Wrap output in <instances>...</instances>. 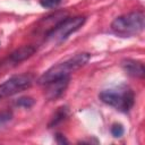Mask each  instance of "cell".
<instances>
[{
	"label": "cell",
	"mask_w": 145,
	"mask_h": 145,
	"mask_svg": "<svg viewBox=\"0 0 145 145\" xmlns=\"http://www.w3.org/2000/svg\"><path fill=\"white\" fill-rule=\"evenodd\" d=\"M12 118V112L9 111V110H6V111H1L0 112V125H3L8 121H10Z\"/></svg>",
	"instance_id": "12"
},
{
	"label": "cell",
	"mask_w": 145,
	"mask_h": 145,
	"mask_svg": "<svg viewBox=\"0 0 145 145\" xmlns=\"http://www.w3.org/2000/svg\"><path fill=\"white\" fill-rule=\"evenodd\" d=\"M145 26L143 11H133L114 18L111 23V31L121 37H130L139 34Z\"/></svg>",
	"instance_id": "2"
},
{
	"label": "cell",
	"mask_w": 145,
	"mask_h": 145,
	"mask_svg": "<svg viewBox=\"0 0 145 145\" xmlns=\"http://www.w3.org/2000/svg\"><path fill=\"white\" fill-rule=\"evenodd\" d=\"M35 104V100L29 96H22L15 101V105L24 109H29Z\"/></svg>",
	"instance_id": "10"
},
{
	"label": "cell",
	"mask_w": 145,
	"mask_h": 145,
	"mask_svg": "<svg viewBox=\"0 0 145 145\" xmlns=\"http://www.w3.org/2000/svg\"><path fill=\"white\" fill-rule=\"evenodd\" d=\"M99 99L121 112H128L135 103L134 92L127 87L122 89H104L99 94Z\"/></svg>",
	"instance_id": "3"
},
{
	"label": "cell",
	"mask_w": 145,
	"mask_h": 145,
	"mask_svg": "<svg viewBox=\"0 0 145 145\" xmlns=\"http://www.w3.org/2000/svg\"><path fill=\"white\" fill-rule=\"evenodd\" d=\"M39 1L43 8H53L61 2V0H39Z\"/></svg>",
	"instance_id": "13"
},
{
	"label": "cell",
	"mask_w": 145,
	"mask_h": 145,
	"mask_svg": "<svg viewBox=\"0 0 145 145\" xmlns=\"http://www.w3.org/2000/svg\"><path fill=\"white\" fill-rule=\"evenodd\" d=\"M56 140H57V143L60 144V145H63V144H68V143H69V142L66 139V137H65L62 134H59V133L56 135Z\"/></svg>",
	"instance_id": "14"
},
{
	"label": "cell",
	"mask_w": 145,
	"mask_h": 145,
	"mask_svg": "<svg viewBox=\"0 0 145 145\" xmlns=\"http://www.w3.org/2000/svg\"><path fill=\"white\" fill-rule=\"evenodd\" d=\"M33 84V77L27 74L16 75L7 79L5 83L0 84V99L12 96L18 94L27 88H29Z\"/></svg>",
	"instance_id": "5"
},
{
	"label": "cell",
	"mask_w": 145,
	"mask_h": 145,
	"mask_svg": "<svg viewBox=\"0 0 145 145\" xmlns=\"http://www.w3.org/2000/svg\"><path fill=\"white\" fill-rule=\"evenodd\" d=\"M35 51H36L35 46L29 45V44L19 46L18 49L12 51L6 59H3L0 62V70H7V69H10V68L19 65L24 60L31 58L35 53Z\"/></svg>",
	"instance_id": "6"
},
{
	"label": "cell",
	"mask_w": 145,
	"mask_h": 145,
	"mask_svg": "<svg viewBox=\"0 0 145 145\" xmlns=\"http://www.w3.org/2000/svg\"><path fill=\"white\" fill-rule=\"evenodd\" d=\"M110 131H111V135L113 137L119 138V137H121L123 135L125 129H123L122 125H120V123H113L112 127H111V129H110Z\"/></svg>",
	"instance_id": "11"
},
{
	"label": "cell",
	"mask_w": 145,
	"mask_h": 145,
	"mask_svg": "<svg viewBox=\"0 0 145 145\" xmlns=\"http://www.w3.org/2000/svg\"><path fill=\"white\" fill-rule=\"evenodd\" d=\"M89 58H91L89 53L82 52V53H78V54L74 56L72 58H70L63 62H60L56 66H52L37 79V84L45 85L52 80L70 76L71 72H74V71L80 69L83 66H85L88 62Z\"/></svg>",
	"instance_id": "1"
},
{
	"label": "cell",
	"mask_w": 145,
	"mask_h": 145,
	"mask_svg": "<svg viewBox=\"0 0 145 145\" xmlns=\"http://www.w3.org/2000/svg\"><path fill=\"white\" fill-rule=\"evenodd\" d=\"M121 67L125 70V72L131 77L143 78L145 75V68L142 61L134 59H123L121 61Z\"/></svg>",
	"instance_id": "8"
},
{
	"label": "cell",
	"mask_w": 145,
	"mask_h": 145,
	"mask_svg": "<svg viewBox=\"0 0 145 145\" xmlns=\"http://www.w3.org/2000/svg\"><path fill=\"white\" fill-rule=\"evenodd\" d=\"M69 79L70 77L67 76V77H62V78H59V79H56V80H52L48 84H45V96L49 99V100H53V99H57L58 96H60L63 91L66 89L68 83H69Z\"/></svg>",
	"instance_id": "7"
},
{
	"label": "cell",
	"mask_w": 145,
	"mask_h": 145,
	"mask_svg": "<svg viewBox=\"0 0 145 145\" xmlns=\"http://www.w3.org/2000/svg\"><path fill=\"white\" fill-rule=\"evenodd\" d=\"M67 113H68V110H67L66 106L59 108V109L57 110V112L54 113L53 118L51 119V121H50V123H49V127L51 128V127H53V126L60 123L61 121H63V120L66 119V117H67Z\"/></svg>",
	"instance_id": "9"
},
{
	"label": "cell",
	"mask_w": 145,
	"mask_h": 145,
	"mask_svg": "<svg viewBox=\"0 0 145 145\" xmlns=\"http://www.w3.org/2000/svg\"><path fill=\"white\" fill-rule=\"evenodd\" d=\"M86 17L84 16H75V17H68L59 23H57L46 34L45 40L48 42L53 43H61L65 41L70 34L78 31L85 23Z\"/></svg>",
	"instance_id": "4"
}]
</instances>
